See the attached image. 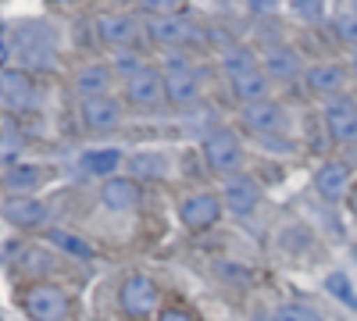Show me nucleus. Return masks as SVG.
Returning <instances> with one entry per match:
<instances>
[{
    "label": "nucleus",
    "instance_id": "f257e3e1",
    "mask_svg": "<svg viewBox=\"0 0 357 321\" xmlns=\"http://www.w3.org/2000/svg\"><path fill=\"white\" fill-rule=\"evenodd\" d=\"M222 72H225V79L232 86L236 100H243V107L268 100V75L250 57V50H229L225 61H222Z\"/></svg>",
    "mask_w": 357,
    "mask_h": 321
},
{
    "label": "nucleus",
    "instance_id": "f03ea898",
    "mask_svg": "<svg viewBox=\"0 0 357 321\" xmlns=\"http://www.w3.org/2000/svg\"><path fill=\"white\" fill-rule=\"evenodd\" d=\"M18 307L33 321H68L72 318L68 293L54 282H29L25 289H18Z\"/></svg>",
    "mask_w": 357,
    "mask_h": 321
},
{
    "label": "nucleus",
    "instance_id": "7ed1b4c3",
    "mask_svg": "<svg viewBox=\"0 0 357 321\" xmlns=\"http://www.w3.org/2000/svg\"><path fill=\"white\" fill-rule=\"evenodd\" d=\"M15 54L22 57L25 68H50L54 57H57V43H54V33L50 25H40V22H22L15 25Z\"/></svg>",
    "mask_w": 357,
    "mask_h": 321
},
{
    "label": "nucleus",
    "instance_id": "20e7f679",
    "mask_svg": "<svg viewBox=\"0 0 357 321\" xmlns=\"http://www.w3.org/2000/svg\"><path fill=\"white\" fill-rule=\"evenodd\" d=\"M118 307L136 321L154 314L158 311V282L151 275H126L122 285H118Z\"/></svg>",
    "mask_w": 357,
    "mask_h": 321
},
{
    "label": "nucleus",
    "instance_id": "39448f33",
    "mask_svg": "<svg viewBox=\"0 0 357 321\" xmlns=\"http://www.w3.org/2000/svg\"><path fill=\"white\" fill-rule=\"evenodd\" d=\"M204 161L215 171H236L243 161V147L232 129H211L204 136Z\"/></svg>",
    "mask_w": 357,
    "mask_h": 321
},
{
    "label": "nucleus",
    "instance_id": "423d86ee",
    "mask_svg": "<svg viewBox=\"0 0 357 321\" xmlns=\"http://www.w3.org/2000/svg\"><path fill=\"white\" fill-rule=\"evenodd\" d=\"M222 196L215 193H193L186 196L183 203H178V221H183L186 232H207V228H215V221L222 218Z\"/></svg>",
    "mask_w": 357,
    "mask_h": 321
},
{
    "label": "nucleus",
    "instance_id": "0eeeda50",
    "mask_svg": "<svg viewBox=\"0 0 357 321\" xmlns=\"http://www.w3.org/2000/svg\"><path fill=\"white\" fill-rule=\"evenodd\" d=\"M161 79H165V97L175 104V107H186L197 100L200 93V82H197V72L190 61L183 57H172V61L161 68Z\"/></svg>",
    "mask_w": 357,
    "mask_h": 321
},
{
    "label": "nucleus",
    "instance_id": "6e6552de",
    "mask_svg": "<svg viewBox=\"0 0 357 321\" xmlns=\"http://www.w3.org/2000/svg\"><path fill=\"white\" fill-rule=\"evenodd\" d=\"M33 97H36L33 75L25 68H4V75H0V104H4V111L22 114L33 107Z\"/></svg>",
    "mask_w": 357,
    "mask_h": 321
},
{
    "label": "nucleus",
    "instance_id": "1a4fd4ad",
    "mask_svg": "<svg viewBox=\"0 0 357 321\" xmlns=\"http://www.w3.org/2000/svg\"><path fill=\"white\" fill-rule=\"evenodd\" d=\"M325 132H329L336 143H357V104L347 97H336L325 104Z\"/></svg>",
    "mask_w": 357,
    "mask_h": 321
},
{
    "label": "nucleus",
    "instance_id": "9d476101",
    "mask_svg": "<svg viewBox=\"0 0 357 321\" xmlns=\"http://www.w3.org/2000/svg\"><path fill=\"white\" fill-rule=\"evenodd\" d=\"M222 203L232 211V214H254V208L261 203V186L250 179V175H232L222 189Z\"/></svg>",
    "mask_w": 357,
    "mask_h": 321
},
{
    "label": "nucleus",
    "instance_id": "9b49d317",
    "mask_svg": "<svg viewBox=\"0 0 357 321\" xmlns=\"http://www.w3.org/2000/svg\"><path fill=\"white\" fill-rule=\"evenodd\" d=\"M79 118L89 132H111L122 125V107H118V100L111 97H97V100H82L79 107Z\"/></svg>",
    "mask_w": 357,
    "mask_h": 321
},
{
    "label": "nucleus",
    "instance_id": "f8f14e48",
    "mask_svg": "<svg viewBox=\"0 0 357 321\" xmlns=\"http://www.w3.org/2000/svg\"><path fill=\"white\" fill-rule=\"evenodd\" d=\"M143 200V189L136 179H129V175H122V179H107L100 186V203L107 211H136Z\"/></svg>",
    "mask_w": 357,
    "mask_h": 321
},
{
    "label": "nucleus",
    "instance_id": "ddd939ff",
    "mask_svg": "<svg viewBox=\"0 0 357 321\" xmlns=\"http://www.w3.org/2000/svg\"><path fill=\"white\" fill-rule=\"evenodd\" d=\"M350 171H347V164L343 161H325L318 171H314V189H318V196L321 200H343L347 193H350Z\"/></svg>",
    "mask_w": 357,
    "mask_h": 321
},
{
    "label": "nucleus",
    "instance_id": "4468645a",
    "mask_svg": "<svg viewBox=\"0 0 357 321\" xmlns=\"http://www.w3.org/2000/svg\"><path fill=\"white\" fill-rule=\"evenodd\" d=\"M126 97H129V104H136V107H154V104L165 97V79H161L154 68H143L139 75H132V79L126 82Z\"/></svg>",
    "mask_w": 357,
    "mask_h": 321
},
{
    "label": "nucleus",
    "instance_id": "2eb2a0df",
    "mask_svg": "<svg viewBox=\"0 0 357 321\" xmlns=\"http://www.w3.org/2000/svg\"><path fill=\"white\" fill-rule=\"evenodd\" d=\"M97 36L104 43H111V47H122V43H129L136 36V22L126 11H104L97 18Z\"/></svg>",
    "mask_w": 357,
    "mask_h": 321
},
{
    "label": "nucleus",
    "instance_id": "dca6fc26",
    "mask_svg": "<svg viewBox=\"0 0 357 321\" xmlns=\"http://www.w3.org/2000/svg\"><path fill=\"white\" fill-rule=\"evenodd\" d=\"M107 86H111V68H107V65H86V68H79L75 79H72V90H75L82 100L107 97Z\"/></svg>",
    "mask_w": 357,
    "mask_h": 321
},
{
    "label": "nucleus",
    "instance_id": "f3484780",
    "mask_svg": "<svg viewBox=\"0 0 357 321\" xmlns=\"http://www.w3.org/2000/svg\"><path fill=\"white\" fill-rule=\"evenodd\" d=\"M243 122L264 139V136H272L282 129V107L275 100H261V104H250L243 107Z\"/></svg>",
    "mask_w": 357,
    "mask_h": 321
},
{
    "label": "nucleus",
    "instance_id": "a211bd4d",
    "mask_svg": "<svg viewBox=\"0 0 357 321\" xmlns=\"http://www.w3.org/2000/svg\"><path fill=\"white\" fill-rule=\"evenodd\" d=\"M304 82H307V90H311V93H318V97H333V100H336V93L347 86V75H343L340 65H314V68L304 75Z\"/></svg>",
    "mask_w": 357,
    "mask_h": 321
},
{
    "label": "nucleus",
    "instance_id": "6ab92c4d",
    "mask_svg": "<svg viewBox=\"0 0 357 321\" xmlns=\"http://www.w3.org/2000/svg\"><path fill=\"white\" fill-rule=\"evenodd\" d=\"M4 218L15 228H40L47 221V208L40 200H8L4 203Z\"/></svg>",
    "mask_w": 357,
    "mask_h": 321
},
{
    "label": "nucleus",
    "instance_id": "aec40b11",
    "mask_svg": "<svg viewBox=\"0 0 357 321\" xmlns=\"http://www.w3.org/2000/svg\"><path fill=\"white\" fill-rule=\"evenodd\" d=\"M301 72V54L289 47H272L264 54V75L268 79H293Z\"/></svg>",
    "mask_w": 357,
    "mask_h": 321
},
{
    "label": "nucleus",
    "instance_id": "412c9836",
    "mask_svg": "<svg viewBox=\"0 0 357 321\" xmlns=\"http://www.w3.org/2000/svg\"><path fill=\"white\" fill-rule=\"evenodd\" d=\"M43 179H47V168H40V164H15L4 175V186L15 189V193H29V189H36Z\"/></svg>",
    "mask_w": 357,
    "mask_h": 321
},
{
    "label": "nucleus",
    "instance_id": "4be33fe9",
    "mask_svg": "<svg viewBox=\"0 0 357 321\" xmlns=\"http://www.w3.org/2000/svg\"><path fill=\"white\" fill-rule=\"evenodd\" d=\"M168 161L161 154H132L129 157V179H161Z\"/></svg>",
    "mask_w": 357,
    "mask_h": 321
},
{
    "label": "nucleus",
    "instance_id": "5701e85b",
    "mask_svg": "<svg viewBox=\"0 0 357 321\" xmlns=\"http://www.w3.org/2000/svg\"><path fill=\"white\" fill-rule=\"evenodd\" d=\"M151 36H154L158 43H165V47H175V43H183V40L190 36V29H186L183 22H175V18H158V22L151 25Z\"/></svg>",
    "mask_w": 357,
    "mask_h": 321
},
{
    "label": "nucleus",
    "instance_id": "b1692460",
    "mask_svg": "<svg viewBox=\"0 0 357 321\" xmlns=\"http://www.w3.org/2000/svg\"><path fill=\"white\" fill-rule=\"evenodd\" d=\"M118 164H122V154L118 150H89L82 157V171H89V175H111Z\"/></svg>",
    "mask_w": 357,
    "mask_h": 321
},
{
    "label": "nucleus",
    "instance_id": "393cba45",
    "mask_svg": "<svg viewBox=\"0 0 357 321\" xmlns=\"http://www.w3.org/2000/svg\"><path fill=\"white\" fill-rule=\"evenodd\" d=\"M47 240H50L54 246H61L65 253H75V257H82V260H89V257H93V246H89V243H82L79 236H72V232L50 228V232H47Z\"/></svg>",
    "mask_w": 357,
    "mask_h": 321
},
{
    "label": "nucleus",
    "instance_id": "a878e982",
    "mask_svg": "<svg viewBox=\"0 0 357 321\" xmlns=\"http://www.w3.org/2000/svg\"><path fill=\"white\" fill-rule=\"evenodd\" d=\"M325 289H329V293H333L340 304H347L350 311H357V293L350 289V279H347L343 272H333L329 279H325Z\"/></svg>",
    "mask_w": 357,
    "mask_h": 321
},
{
    "label": "nucleus",
    "instance_id": "bb28decb",
    "mask_svg": "<svg viewBox=\"0 0 357 321\" xmlns=\"http://www.w3.org/2000/svg\"><path fill=\"white\" fill-rule=\"evenodd\" d=\"M275 321H321V314L307 304H282L275 311Z\"/></svg>",
    "mask_w": 357,
    "mask_h": 321
},
{
    "label": "nucleus",
    "instance_id": "cd10ccee",
    "mask_svg": "<svg viewBox=\"0 0 357 321\" xmlns=\"http://www.w3.org/2000/svg\"><path fill=\"white\" fill-rule=\"evenodd\" d=\"M333 29H336V36H340L343 43H357V11H354V8L340 11L336 22H333Z\"/></svg>",
    "mask_w": 357,
    "mask_h": 321
},
{
    "label": "nucleus",
    "instance_id": "c85d7f7f",
    "mask_svg": "<svg viewBox=\"0 0 357 321\" xmlns=\"http://www.w3.org/2000/svg\"><path fill=\"white\" fill-rule=\"evenodd\" d=\"M18 136H11V122H4V164L15 168V154H18Z\"/></svg>",
    "mask_w": 357,
    "mask_h": 321
},
{
    "label": "nucleus",
    "instance_id": "c756f323",
    "mask_svg": "<svg viewBox=\"0 0 357 321\" xmlns=\"http://www.w3.org/2000/svg\"><path fill=\"white\" fill-rule=\"evenodd\" d=\"M114 68L126 75V82H129L132 75H139V72H143V65L136 61V57H129V54H122V57H118V61H114Z\"/></svg>",
    "mask_w": 357,
    "mask_h": 321
},
{
    "label": "nucleus",
    "instance_id": "7c9ffc66",
    "mask_svg": "<svg viewBox=\"0 0 357 321\" xmlns=\"http://www.w3.org/2000/svg\"><path fill=\"white\" fill-rule=\"evenodd\" d=\"M158 321H200V318H197L190 307H165Z\"/></svg>",
    "mask_w": 357,
    "mask_h": 321
},
{
    "label": "nucleus",
    "instance_id": "2f4dec72",
    "mask_svg": "<svg viewBox=\"0 0 357 321\" xmlns=\"http://www.w3.org/2000/svg\"><path fill=\"white\" fill-rule=\"evenodd\" d=\"M347 208H350V214L357 218V182L350 186V193H347Z\"/></svg>",
    "mask_w": 357,
    "mask_h": 321
},
{
    "label": "nucleus",
    "instance_id": "473e14b6",
    "mask_svg": "<svg viewBox=\"0 0 357 321\" xmlns=\"http://www.w3.org/2000/svg\"><path fill=\"white\" fill-rule=\"evenodd\" d=\"M354 72H357V57H354Z\"/></svg>",
    "mask_w": 357,
    "mask_h": 321
}]
</instances>
